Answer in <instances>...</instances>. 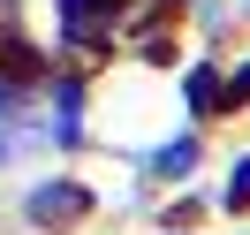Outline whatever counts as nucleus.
I'll return each mask as SVG.
<instances>
[{"mask_svg": "<svg viewBox=\"0 0 250 235\" xmlns=\"http://www.w3.org/2000/svg\"><path fill=\"white\" fill-rule=\"evenodd\" d=\"M83 213H91V190H76V182H46V190H31V220H38V228H76Z\"/></svg>", "mask_w": 250, "mask_h": 235, "instance_id": "1", "label": "nucleus"}, {"mask_svg": "<svg viewBox=\"0 0 250 235\" xmlns=\"http://www.w3.org/2000/svg\"><path fill=\"white\" fill-rule=\"evenodd\" d=\"M38 68H46V61H38V46H23V38H0V76H8V84H31Z\"/></svg>", "mask_w": 250, "mask_h": 235, "instance_id": "2", "label": "nucleus"}, {"mask_svg": "<svg viewBox=\"0 0 250 235\" xmlns=\"http://www.w3.org/2000/svg\"><path fill=\"white\" fill-rule=\"evenodd\" d=\"M152 167H159V174H189V167H197V137H174L167 152L152 159Z\"/></svg>", "mask_w": 250, "mask_h": 235, "instance_id": "3", "label": "nucleus"}, {"mask_svg": "<svg viewBox=\"0 0 250 235\" xmlns=\"http://www.w3.org/2000/svg\"><path fill=\"white\" fill-rule=\"evenodd\" d=\"M212 99H220V76H212V68H189V107H212Z\"/></svg>", "mask_w": 250, "mask_h": 235, "instance_id": "4", "label": "nucleus"}, {"mask_svg": "<svg viewBox=\"0 0 250 235\" xmlns=\"http://www.w3.org/2000/svg\"><path fill=\"white\" fill-rule=\"evenodd\" d=\"M76 122H83V91L68 84V91H61V137H76Z\"/></svg>", "mask_w": 250, "mask_h": 235, "instance_id": "5", "label": "nucleus"}, {"mask_svg": "<svg viewBox=\"0 0 250 235\" xmlns=\"http://www.w3.org/2000/svg\"><path fill=\"white\" fill-rule=\"evenodd\" d=\"M228 205H235V213H243V205H250V159H243V167L228 174Z\"/></svg>", "mask_w": 250, "mask_h": 235, "instance_id": "6", "label": "nucleus"}, {"mask_svg": "<svg viewBox=\"0 0 250 235\" xmlns=\"http://www.w3.org/2000/svg\"><path fill=\"white\" fill-rule=\"evenodd\" d=\"M243 99H250V68H243V76H235V84H228V91H220V99H212V107H243Z\"/></svg>", "mask_w": 250, "mask_h": 235, "instance_id": "7", "label": "nucleus"}, {"mask_svg": "<svg viewBox=\"0 0 250 235\" xmlns=\"http://www.w3.org/2000/svg\"><path fill=\"white\" fill-rule=\"evenodd\" d=\"M0 152H8V144H0Z\"/></svg>", "mask_w": 250, "mask_h": 235, "instance_id": "8", "label": "nucleus"}]
</instances>
